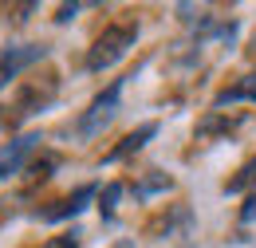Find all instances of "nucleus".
Wrapping results in <instances>:
<instances>
[{
    "instance_id": "nucleus-1",
    "label": "nucleus",
    "mask_w": 256,
    "mask_h": 248,
    "mask_svg": "<svg viewBox=\"0 0 256 248\" xmlns=\"http://www.w3.org/2000/svg\"><path fill=\"white\" fill-rule=\"evenodd\" d=\"M134 40H138V20H118V24H110V28H102L95 44H91V52H87V71H110L114 63L126 56L130 48H134Z\"/></svg>"
},
{
    "instance_id": "nucleus-2",
    "label": "nucleus",
    "mask_w": 256,
    "mask_h": 248,
    "mask_svg": "<svg viewBox=\"0 0 256 248\" xmlns=\"http://www.w3.org/2000/svg\"><path fill=\"white\" fill-rule=\"evenodd\" d=\"M118 102H122V79H114L106 91H98L95 98H91V106L79 114V122H75V134L79 138H98L106 126H110V118L118 114Z\"/></svg>"
},
{
    "instance_id": "nucleus-3",
    "label": "nucleus",
    "mask_w": 256,
    "mask_h": 248,
    "mask_svg": "<svg viewBox=\"0 0 256 248\" xmlns=\"http://www.w3.org/2000/svg\"><path fill=\"white\" fill-rule=\"evenodd\" d=\"M56 91H60V79L48 71V75H40V79H28L24 83V91L16 94V102H12V122H24V118H32V114H40L52 98H56Z\"/></svg>"
},
{
    "instance_id": "nucleus-4",
    "label": "nucleus",
    "mask_w": 256,
    "mask_h": 248,
    "mask_svg": "<svg viewBox=\"0 0 256 248\" xmlns=\"http://www.w3.org/2000/svg\"><path fill=\"white\" fill-rule=\"evenodd\" d=\"M48 60V48L44 44H12V48H4L0 52V91L16 79V75H24L28 67Z\"/></svg>"
},
{
    "instance_id": "nucleus-5",
    "label": "nucleus",
    "mask_w": 256,
    "mask_h": 248,
    "mask_svg": "<svg viewBox=\"0 0 256 248\" xmlns=\"http://www.w3.org/2000/svg\"><path fill=\"white\" fill-rule=\"evenodd\" d=\"M36 146H40V134H20L16 142H8V146L0 150V182H8V178L20 174L24 162L36 154Z\"/></svg>"
},
{
    "instance_id": "nucleus-6",
    "label": "nucleus",
    "mask_w": 256,
    "mask_h": 248,
    "mask_svg": "<svg viewBox=\"0 0 256 248\" xmlns=\"http://www.w3.org/2000/svg\"><path fill=\"white\" fill-rule=\"evenodd\" d=\"M95 197V186H79L71 197H64V201H56L52 209H44L40 213V220H48V224H56V220H67V217H79L83 209H87V201Z\"/></svg>"
},
{
    "instance_id": "nucleus-7",
    "label": "nucleus",
    "mask_w": 256,
    "mask_h": 248,
    "mask_svg": "<svg viewBox=\"0 0 256 248\" xmlns=\"http://www.w3.org/2000/svg\"><path fill=\"white\" fill-rule=\"evenodd\" d=\"M154 134H158V122H146V126H138V130H130V134L118 142V146H114V150H106V158H102V162H122V158L138 154V150H142Z\"/></svg>"
},
{
    "instance_id": "nucleus-8",
    "label": "nucleus",
    "mask_w": 256,
    "mask_h": 248,
    "mask_svg": "<svg viewBox=\"0 0 256 248\" xmlns=\"http://www.w3.org/2000/svg\"><path fill=\"white\" fill-rule=\"evenodd\" d=\"M217 106H236V102H256V75H244V79H236L232 87H224L217 98H213Z\"/></svg>"
},
{
    "instance_id": "nucleus-9",
    "label": "nucleus",
    "mask_w": 256,
    "mask_h": 248,
    "mask_svg": "<svg viewBox=\"0 0 256 248\" xmlns=\"http://www.w3.org/2000/svg\"><path fill=\"white\" fill-rule=\"evenodd\" d=\"M166 189H174V178H166V174H158V170H150V174L134 186V197H138V201H150L154 193H166Z\"/></svg>"
},
{
    "instance_id": "nucleus-10",
    "label": "nucleus",
    "mask_w": 256,
    "mask_h": 248,
    "mask_svg": "<svg viewBox=\"0 0 256 248\" xmlns=\"http://www.w3.org/2000/svg\"><path fill=\"white\" fill-rule=\"evenodd\" d=\"M122 189H126L122 182H110V186H106L102 193H98V213H102L106 220L114 217V205H118V197H122Z\"/></svg>"
},
{
    "instance_id": "nucleus-11",
    "label": "nucleus",
    "mask_w": 256,
    "mask_h": 248,
    "mask_svg": "<svg viewBox=\"0 0 256 248\" xmlns=\"http://www.w3.org/2000/svg\"><path fill=\"white\" fill-rule=\"evenodd\" d=\"M248 186H256V158L236 174V178H232V182H228V186H224V193H244Z\"/></svg>"
},
{
    "instance_id": "nucleus-12",
    "label": "nucleus",
    "mask_w": 256,
    "mask_h": 248,
    "mask_svg": "<svg viewBox=\"0 0 256 248\" xmlns=\"http://www.w3.org/2000/svg\"><path fill=\"white\" fill-rule=\"evenodd\" d=\"M56 166H60V154H44V158H36L32 166H28V174H32V178H40V182H48Z\"/></svg>"
},
{
    "instance_id": "nucleus-13",
    "label": "nucleus",
    "mask_w": 256,
    "mask_h": 248,
    "mask_svg": "<svg viewBox=\"0 0 256 248\" xmlns=\"http://www.w3.org/2000/svg\"><path fill=\"white\" fill-rule=\"evenodd\" d=\"M28 12H36V4H16V8H4V20L8 24H24Z\"/></svg>"
},
{
    "instance_id": "nucleus-14",
    "label": "nucleus",
    "mask_w": 256,
    "mask_h": 248,
    "mask_svg": "<svg viewBox=\"0 0 256 248\" xmlns=\"http://www.w3.org/2000/svg\"><path fill=\"white\" fill-rule=\"evenodd\" d=\"M48 248H79V232H71V236H60V240H52Z\"/></svg>"
},
{
    "instance_id": "nucleus-15",
    "label": "nucleus",
    "mask_w": 256,
    "mask_h": 248,
    "mask_svg": "<svg viewBox=\"0 0 256 248\" xmlns=\"http://www.w3.org/2000/svg\"><path fill=\"white\" fill-rule=\"evenodd\" d=\"M240 220H244V224H248V220H256V193H248V209L240 213Z\"/></svg>"
},
{
    "instance_id": "nucleus-16",
    "label": "nucleus",
    "mask_w": 256,
    "mask_h": 248,
    "mask_svg": "<svg viewBox=\"0 0 256 248\" xmlns=\"http://www.w3.org/2000/svg\"><path fill=\"white\" fill-rule=\"evenodd\" d=\"M0 122H4V114H0Z\"/></svg>"
}]
</instances>
